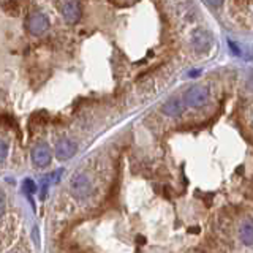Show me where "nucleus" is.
<instances>
[{"mask_svg":"<svg viewBox=\"0 0 253 253\" xmlns=\"http://www.w3.org/2000/svg\"><path fill=\"white\" fill-rule=\"evenodd\" d=\"M92 180L87 174H78L70 184V190L76 199H85L92 193Z\"/></svg>","mask_w":253,"mask_h":253,"instance_id":"1","label":"nucleus"},{"mask_svg":"<svg viewBox=\"0 0 253 253\" xmlns=\"http://www.w3.org/2000/svg\"><path fill=\"white\" fill-rule=\"evenodd\" d=\"M185 103L189 106H193V108H201L207 103L209 100V90L206 87H202V85H195V87H190L189 90L185 92Z\"/></svg>","mask_w":253,"mask_h":253,"instance_id":"2","label":"nucleus"},{"mask_svg":"<svg viewBox=\"0 0 253 253\" xmlns=\"http://www.w3.org/2000/svg\"><path fill=\"white\" fill-rule=\"evenodd\" d=\"M49 27V21L43 13H32L27 19V28L32 35H43Z\"/></svg>","mask_w":253,"mask_h":253,"instance_id":"3","label":"nucleus"},{"mask_svg":"<svg viewBox=\"0 0 253 253\" xmlns=\"http://www.w3.org/2000/svg\"><path fill=\"white\" fill-rule=\"evenodd\" d=\"M32 162L40 166V168H45L51 163V149L48 144L41 142L38 146H35L32 150Z\"/></svg>","mask_w":253,"mask_h":253,"instance_id":"4","label":"nucleus"},{"mask_svg":"<svg viewBox=\"0 0 253 253\" xmlns=\"http://www.w3.org/2000/svg\"><path fill=\"white\" fill-rule=\"evenodd\" d=\"M192 43H193V48L199 51V53H204L212 45V35L209 33L207 30H195L193 35H192Z\"/></svg>","mask_w":253,"mask_h":253,"instance_id":"5","label":"nucleus"},{"mask_svg":"<svg viewBox=\"0 0 253 253\" xmlns=\"http://www.w3.org/2000/svg\"><path fill=\"white\" fill-rule=\"evenodd\" d=\"M78 150V146L75 141L71 140H60L56 146V157L59 160H68L71 158Z\"/></svg>","mask_w":253,"mask_h":253,"instance_id":"6","label":"nucleus"},{"mask_svg":"<svg viewBox=\"0 0 253 253\" xmlns=\"http://www.w3.org/2000/svg\"><path fill=\"white\" fill-rule=\"evenodd\" d=\"M62 14H63V19L67 21L68 24H76L79 18H81V6H79V3L75 2V0L73 2H68L63 6Z\"/></svg>","mask_w":253,"mask_h":253,"instance_id":"7","label":"nucleus"},{"mask_svg":"<svg viewBox=\"0 0 253 253\" xmlns=\"http://www.w3.org/2000/svg\"><path fill=\"white\" fill-rule=\"evenodd\" d=\"M162 111L166 114V115H171V117H176V115L182 114L184 111V103L177 98H171L168 100L166 103L162 106Z\"/></svg>","mask_w":253,"mask_h":253,"instance_id":"8","label":"nucleus"},{"mask_svg":"<svg viewBox=\"0 0 253 253\" xmlns=\"http://www.w3.org/2000/svg\"><path fill=\"white\" fill-rule=\"evenodd\" d=\"M241 241L245 245H253V220H245L239 229Z\"/></svg>","mask_w":253,"mask_h":253,"instance_id":"9","label":"nucleus"},{"mask_svg":"<svg viewBox=\"0 0 253 253\" xmlns=\"http://www.w3.org/2000/svg\"><path fill=\"white\" fill-rule=\"evenodd\" d=\"M48 122H49V114L45 112V111H38V112L32 114L30 120H28V127H30V128H33V127L40 128L43 125H46Z\"/></svg>","mask_w":253,"mask_h":253,"instance_id":"10","label":"nucleus"},{"mask_svg":"<svg viewBox=\"0 0 253 253\" xmlns=\"http://www.w3.org/2000/svg\"><path fill=\"white\" fill-rule=\"evenodd\" d=\"M0 127H5V128H13L18 132V124L14 120L13 115L8 114H0Z\"/></svg>","mask_w":253,"mask_h":253,"instance_id":"11","label":"nucleus"},{"mask_svg":"<svg viewBox=\"0 0 253 253\" xmlns=\"http://www.w3.org/2000/svg\"><path fill=\"white\" fill-rule=\"evenodd\" d=\"M23 190L30 197V195H35L37 193V184L33 182L32 179H26L23 182Z\"/></svg>","mask_w":253,"mask_h":253,"instance_id":"12","label":"nucleus"},{"mask_svg":"<svg viewBox=\"0 0 253 253\" xmlns=\"http://www.w3.org/2000/svg\"><path fill=\"white\" fill-rule=\"evenodd\" d=\"M6 154H8V146H6V144L2 140H0V162L5 160Z\"/></svg>","mask_w":253,"mask_h":253,"instance_id":"13","label":"nucleus"},{"mask_svg":"<svg viewBox=\"0 0 253 253\" xmlns=\"http://www.w3.org/2000/svg\"><path fill=\"white\" fill-rule=\"evenodd\" d=\"M5 206H6L5 197L2 195V192H0V217H2V215H3V212H5Z\"/></svg>","mask_w":253,"mask_h":253,"instance_id":"14","label":"nucleus"},{"mask_svg":"<svg viewBox=\"0 0 253 253\" xmlns=\"http://www.w3.org/2000/svg\"><path fill=\"white\" fill-rule=\"evenodd\" d=\"M207 3L212 6H220L223 3V0H207Z\"/></svg>","mask_w":253,"mask_h":253,"instance_id":"15","label":"nucleus"}]
</instances>
